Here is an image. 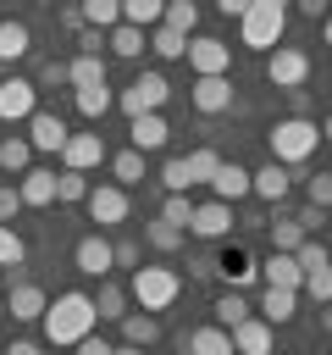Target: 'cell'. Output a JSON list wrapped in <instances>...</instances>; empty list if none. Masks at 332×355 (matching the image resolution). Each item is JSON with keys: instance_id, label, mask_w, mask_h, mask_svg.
<instances>
[{"instance_id": "f1b7e54d", "label": "cell", "mask_w": 332, "mask_h": 355, "mask_svg": "<svg viewBox=\"0 0 332 355\" xmlns=\"http://www.w3.org/2000/svg\"><path fill=\"white\" fill-rule=\"evenodd\" d=\"M89 300H94L100 322H122V316H127V288L111 283V277H100V294H89Z\"/></svg>"}, {"instance_id": "e7e4bbea", "label": "cell", "mask_w": 332, "mask_h": 355, "mask_svg": "<svg viewBox=\"0 0 332 355\" xmlns=\"http://www.w3.org/2000/svg\"><path fill=\"white\" fill-rule=\"evenodd\" d=\"M39 6H55V0H39Z\"/></svg>"}, {"instance_id": "9a60e30c", "label": "cell", "mask_w": 332, "mask_h": 355, "mask_svg": "<svg viewBox=\"0 0 332 355\" xmlns=\"http://www.w3.org/2000/svg\"><path fill=\"white\" fill-rule=\"evenodd\" d=\"M72 266L83 272V277H105L116 261H111V239L105 233H83L77 239V250H72Z\"/></svg>"}, {"instance_id": "f35d334b", "label": "cell", "mask_w": 332, "mask_h": 355, "mask_svg": "<svg viewBox=\"0 0 332 355\" xmlns=\"http://www.w3.org/2000/svg\"><path fill=\"white\" fill-rule=\"evenodd\" d=\"M160 22L194 39V28H199V6H194V0H166V17H160Z\"/></svg>"}, {"instance_id": "d6a6232c", "label": "cell", "mask_w": 332, "mask_h": 355, "mask_svg": "<svg viewBox=\"0 0 332 355\" xmlns=\"http://www.w3.org/2000/svg\"><path fill=\"white\" fill-rule=\"evenodd\" d=\"M28 166H33V144H28L22 133H11V139H0V172H17V178H22Z\"/></svg>"}, {"instance_id": "6da1fadb", "label": "cell", "mask_w": 332, "mask_h": 355, "mask_svg": "<svg viewBox=\"0 0 332 355\" xmlns=\"http://www.w3.org/2000/svg\"><path fill=\"white\" fill-rule=\"evenodd\" d=\"M44 338L61 349V344H77L83 333H94V322H100V311H94V300L83 294V288H66V294H55L50 305H44Z\"/></svg>"}, {"instance_id": "2e32d148", "label": "cell", "mask_w": 332, "mask_h": 355, "mask_svg": "<svg viewBox=\"0 0 332 355\" xmlns=\"http://www.w3.org/2000/svg\"><path fill=\"white\" fill-rule=\"evenodd\" d=\"M44 305H50V294H44L39 283H28V277H17V283L6 288V311H11V322H39Z\"/></svg>"}, {"instance_id": "db71d44e", "label": "cell", "mask_w": 332, "mask_h": 355, "mask_svg": "<svg viewBox=\"0 0 332 355\" xmlns=\"http://www.w3.org/2000/svg\"><path fill=\"white\" fill-rule=\"evenodd\" d=\"M6 355H44V349H39V344H33V338H17V344H11V349H6Z\"/></svg>"}, {"instance_id": "d4e9b609", "label": "cell", "mask_w": 332, "mask_h": 355, "mask_svg": "<svg viewBox=\"0 0 332 355\" xmlns=\"http://www.w3.org/2000/svg\"><path fill=\"white\" fill-rule=\"evenodd\" d=\"M144 44H149V33H144V28H133V22H116V28L105 33V50H111V55H122V61H138V55H144Z\"/></svg>"}, {"instance_id": "836d02e7", "label": "cell", "mask_w": 332, "mask_h": 355, "mask_svg": "<svg viewBox=\"0 0 332 355\" xmlns=\"http://www.w3.org/2000/svg\"><path fill=\"white\" fill-rule=\"evenodd\" d=\"M77 11H83V28H100V33H111L122 22V0H83Z\"/></svg>"}, {"instance_id": "be15d7a7", "label": "cell", "mask_w": 332, "mask_h": 355, "mask_svg": "<svg viewBox=\"0 0 332 355\" xmlns=\"http://www.w3.org/2000/svg\"><path fill=\"white\" fill-rule=\"evenodd\" d=\"M0 316H6V294H0Z\"/></svg>"}, {"instance_id": "9c48e42d", "label": "cell", "mask_w": 332, "mask_h": 355, "mask_svg": "<svg viewBox=\"0 0 332 355\" xmlns=\"http://www.w3.org/2000/svg\"><path fill=\"white\" fill-rule=\"evenodd\" d=\"M39 111L33 78H0V122H28Z\"/></svg>"}, {"instance_id": "603a6c76", "label": "cell", "mask_w": 332, "mask_h": 355, "mask_svg": "<svg viewBox=\"0 0 332 355\" xmlns=\"http://www.w3.org/2000/svg\"><path fill=\"white\" fill-rule=\"evenodd\" d=\"M17 194H22V205H55V172L50 166H28L17 178Z\"/></svg>"}, {"instance_id": "8992f818", "label": "cell", "mask_w": 332, "mask_h": 355, "mask_svg": "<svg viewBox=\"0 0 332 355\" xmlns=\"http://www.w3.org/2000/svg\"><path fill=\"white\" fill-rule=\"evenodd\" d=\"M266 78H271L277 89H304L310 55H304L299 44H277V50H266Z\"/></svg>"}, {"instance_id": "e0dca14e", "label": "cell", "mask_w": 332, "mask_h": 355, "mask_svg": "<svg viewBox=\"0 0 332 355\" xmlns=\"http://www.w3.org/2000/svg\"><path fill=\"white\" fill-rule=\"evenodd\" d=\"M66 133H72V128H66L55 111H33V116H28V144H33V150H44V155H61Z\"/></svg>"}, {"instance_id": "f907efd6", "label": "cell", "mask_w": 332, "mask_h": 355, "mask_svg": "<svg viewBox=\"0 0 332 355\" xmlns=\"http://www.w3.org/2000/svg\"><path fill=\"white\" fill-rule=\"evenodd\" d=\"M22 211V194H17V183H0V222H11Z\"/></svg>"}, {"instance_id": "e575fe53", "label": "cell", "mask_w": 332, "mask_h": 355, "mask_svg": "<svg viewBox=\"0 0 332 355\" xmlns=\"http://www.w3.org/2000/svg\"><path fill=\"white\" fill-rule=\"evenodd\" d=\"M105 161H111V178H116L122 189H127V183H144V155H138L133 144L116 150V155H105Z\"/></svg>"}, {"instance_id": "d6986e66", "label": "cell", "mask_w": 332, "mask_h": 355, "mask_svg": "<svg viewBox=\"0 0 332 355\" xmlns=\"http://www.w3.org/2000/svg\"><path fill=\"white\" fill-rule=\"evenodd\" d=\"M216 277H221L227 288H243V283H255V277H260V266H255V255H249V250H238V244H232V250H221Z\"/></svg>"}, {"instance_id": "ac0fdd59", "label": "cell", "mask_w": 332, "mask_h": 355, "mask_svg": "<svg viewBox=\"0 0 332 355\" xmlns=\"http://www.w3.org/2000/svg\"><path fill=\"white\" fill-rule=\"evenodd\" d=\"M127 139H133V150H138V155H149V150H166L172 128H166V116H160V111H144V116H133Z\"/></svg>"}, {"instance_id": "52a82bcc", "label": "cell", "mask_w": 332, "mask_h": 355, "mask_svg": "<svg viewBox=\"0 0 332 355\" xmlns=\"http://www.w3.org/2000/svg\"><path fill=\"white\" fill-rule=\"evenodd\" d=\"M188 67H194V78H221L232 67V44L210 39V33H194L188 39Z\"/></svg>"}, {"instance_id": "bcb514c9", "label": "cell", "mask_w": 332, "mask_h": 355, "mask_svg": "<svg viewBox=\"0 0 332 355\" xmlns=\"http://www.w3.org/2000/svg\"><path fill=\"white\" fill-rule=\"evenodd\" d=\"M33 89H72V83H66V61H44L39 78H33Z\"/></svg>"}, {"instance_id": "ab89813d", "label": "cell", "mask_w": 332, "mask_h": 355, "mask_svg": "<svg viewBox=\"0 0 332 355\" xmlns=\"http://www.w3.org/2000/svg\"><path fill=\"white\" fill-rule=\"evenodd\" d=\"M315 305H332V261H321V266H310L304 272V283H299Z\"/></svg>"}, {"instance_id": "4dcf8cb0", "label": "cell", "mask_w": 332, "mask_h": 355, "mask_svg": "<svg viewBox=\"0 0 332 355\" xmlns=\"http://www.w3.org/2000/svg\"><path fill=\"white\" fill-rule=\"evenodd\" d=\"M149 50H155L160 61H177V55H188V33H177V28L155 22V28H149Z\"/></svg>"}, {"instance_id": "8fae6325", "label": "cell", "mask_w": 332, "mask_h": 355, "mask_svg": "<svg viewBox=\"0 0 332 355\" xmlns=\"http://www.w3.org/2000/svg\"><path fill=\"white\" fill-rule=\"evenodd\" d=\"M188 233H194V239H205V244L227 239V233H232V205H227V200H205V205H194Z\"/></svg>"}, {"instance_id": "94428289", "label": "cell", "mask_w": 332, "mask_h": 355, "mask_svg": "<svg viewBox=\"0 0 332 355\" xmlns=\"http://www.w3.org/2000/svg\"><path fill=\"white\" fill-rule=\"evenodd\" d=\"M321 139H326V144H332V116H326V122H321Z\"/></svg>"}, {"instance_id": "b9f144b4", "label": "cell", "mask_w": 332, "mask_h": 355, "mask_svg": "<svg viewBox=\"0 0 332 355\" xmlns=\"http://www.w3.org/2000/svg\"><path fill=\"white\" fill-rule=\"evenodd\" d=\"M304 239H310V233H304L293 216H277V222H271V250H288V255H293Z\"/></svg>"}, {"instance_id": "f546056e", "label": "cell", "mask_w": 332, "mask_h": 355, "mask_svg": "<svg viewBox=\"0 0 332 355\" xmlns=\"http://www.w3.org/2000/svg\"><path fill=\"white\" fill-rule=\"evenodd\" d=\"M210 311H216V327H238V322H243V316H255V305H249V300H243V294H238V288H221V294H216V305H210Z\"/></svg>"}, {"instance_id": "6125c7cd", "label": "cell", "mask_w": 332, "mask_h": 355, "mask_svg": "<svg viewBox=\"0 0 332 355\" xmlns=\"http://www.w3.org/2000/svg\"><path fill=\"white\" fill-rule=\"evenodd\" d=\"M321 39H326V44H332V17H326V22H321Z\"/></svg>"}, {"instance_id": "4fadbf2b", "label": "cell", "mask_w": 332, "mask_h": 355, "mask_svg": "<svg viewBox=\"0 0 332 355\" xmlns=\"http://www.w3.org/2000/svg\"><path fill=\"white\" fill-rule=\"evenodd\" d=\"M288 189H293V172H288L282 161H266L260 172H249V194H255L260 205H282Z\"/></svg>"}, {"instance_id": "11a10c76", "label": "cell", "mask_w": 332, "mask_h": 355, "mask_svg": "<svg viewBox=\"0 0 332 355\" xmlns=\"http://www.w3.org/2000/svg\"><path fill=\"white\" fill-rule=\"evenodd\" d=\"M216 6H221V11H227V17H243V11H249V6H255V0H216Z\"/></svg>"}, {"instance_id": "60d3db41", "label": "cell", "mask_w": 332, "mask_h": 355, "mask_svg": "<svg viewBox=\"0 0 332 355\" xmlns=\"http://www.w3.org/2000/svg\"><path fill=\"white\" fill-rule=\"evenodd\" d=\"M183 161H188V189H194V183H210V178H216V166H221V155H216V150H188Z\"/></svg>"}, {"instance_id": "484cf974", "label": "cell", "mask_w": 332, "mask_h": 355, "mask_svg": "<svg viewBox=\"0 0 332 355\" xmlns=\"http://www.w3.org/2000/svg\"><path fill=\"white\" fill-rule=\"evenodd\" d=\"M155 338H160V316H155V311H127V316H122V344L149 349Z\"/></svg>"}, {"instance_id": "4316f807", "label": "cell", "mask_w": 332, "mask_h": 355, "mask_svg": "<svg viewBox=\"0 0 332 355\" xmlns=\"http://www.w3.org/2000/svg\"><path fill=\"white\" fill-rule=\"evenodd\" d=\"M33 50V33H28V22H0V67H11V61H22Z\"/></svg>"}, {"instance_id": "1f68e13d", "label": "cell", "mask_w": 332, "mask_h": 355, "mask_svg": "<svg viewBox=\"0 0 332 355\" xmlns=\"http://www.w3.org/2000/svg\"><path fill=\"white\" fill-rule=\"evenodd\" d=\"M66 83H72V89L105 83V55H72V61H66Z\"/></svg>"}, {"instance_id": "c3c4849f", "label": "cell", "mask_w": 332, "mask_h": 355, "mask_svg": "<svg viewBox=\"0 0 332 355\" xmlns=\"http://www.w3.org/2000/svg\"><path fill=\"white\" fill-rule=\"evenodd\" d=\"M111 261H116V266H127V272H133V266H144V250H138V244H133V239H116V244H111Z\"/></svg>"}, {"instance_id": "7dc6e473", "label": "cell", "mask_w": 332, "mask_h": 355, "mask_svg": "<svg viewBox=\"0 0 332 355\" xmlns=\"http://www.w3.org/2000/svg\"><path fill=\"white\" fill-rule=\"evenodd\" d=\"M304 200H310V205H321V211H326V205H332V172H315V178H310V183H304Z\"/></svg>"}, {"instance_id": "680465c9", "label": "cell", "mask_w": 332, "mask_h": 355, "mask_svg": "<svg viewBox=\"0 0 332 355\" xmlns=\"http://www.w3.org/2000/svg\"><path fill=\"white\" fill-rule=\"evenodd\" d=\"M116 355H144V349L138 344H116Z\"/></svg>"}, {"instance_id": "cb8c5ba5", "label": "cell", "mask_w": 332, "mask_h": 355, "mask_svg": "<svg viewBox=\"0 0 332 355\" xmlns=\"http://www.w3.org/2000/svg\"><path fill=\"white\" fill-rule=\"evenodd\" d=\"M183 355H232V333L227 327H194V333H183Z\"/></svg>"}, {"instance_id": "ee69618b", "label": "cell", "mask_w": 332, "mask_h": 355, "mask_svg": "<svg viewBox=\"0 0 332 355\" xmlns=\"http://www.w3.org/2000/svg\"><path fill=\"white\" fill-rule=\"evenodd\" d=\"M188 216H194V200H188V194H166V200H160V222H172V227L188 233Z\"/></svg>"}, {"instance_id": "74e56055", "label": "cell", "mask_w": 332, "mask_h": 355, "mask_svg": "<svg viewBox=\"0 0 332 355\" xmlns=\"http://www.w3.org/2000/svg\"><path fill=\"white\" fill-rule=\"evenodd\" d=\"M166 17V0H122V22H133V28H155Z\"/></svg>"}, {"instance_id": "6f0895ef", "label": "cell", "mask_w": 332, "mask_h": 355, "mask_svg": "<svg viewBox=\"0 0 332 355\" xmlns=\"http://www.w3.org/2000/svg\"><path fill=\"white\" fill-rule=\"evenodd\" d=\"M321 327H326V333H332V305H321Z\"/></svg>"}, {"instance_id": "f5cc1de1", "label": "cell", "mask_w": 332, "mask_h": 355, "mask_svg": "<svg viewBox=\"0 0 332 355\" xmlns=\"http://www.w3.org/2000/svg\"><path fill=\"white\" fill-rule=\"evenodd\" d=\"M293 222H299V227H304V233H315V227H321V205H304V211H299V216H293Z\"/></svg>"}, {"instance_id": "91938a15", "label": "cell", "mask_w": 332, "mask_h": 355, "mask_svg": "<svg viewBox=\"0 0 332 355\" xmlns=\"http://www.w3.org/2000/svg\"><path fill=\"white\" fill-rule=\"evenodd\" d=\"M260 6H271V11H288V6H293V0H260Z\"/></svg>"}, {"instance_id": "44dd1931", "label": "cell", "mask_w": 332, "mask_h": 355, "mask_svg": "<svg viewBox=\"0 0 332 355\" xmlns=\"http://www.w3.org/2000/svg\"><path fill=\"white\" fill-rule=\"evenodd\" d=\"M255 316H266L271 327H282V322H293V316H299V288H271V283H266V294H260V305H255Z\"/></svg>"}, {"instance_id": "30bf717a", "label": "cell", "mask_w": 332, "mask_h": 355, "mask_svg": "<svg viewBox=\"0 0 332 355\" xmlns=\"http://www.w3.org/2000/svg\"><path fill=\"white\" fill-rule=\"evenodd\" d=\"M105 139L100 133H66V144H61V166H72V172H94V166H105Z\"/></svg>"}, {"instance_id": "3957f363", "label": "cell", "mask_w": 332, "mask_h": 355, "mask_svg": "<svg viewBox=\"0 0 332 355\" xmlns=\"http://www.w3.org/2000/svg\"><path fill=\"white\" fill-rule=\"evenodd\" d=\"M177 294H183V277L172 266H133L127 300H138V311H166Z\"/></svg>"}, {"instance_id": "d590c367", "label": "cell", "mask_w": 332, "mask_h": 355, "mask_svg": "<svg viewBox=\"0 0 332 355\" xmlns=\"http://www.w3.org/2000/svg\"><path fill=\"white\" fill-rule=\"evenodd\" d=\"M55 200H61V205H83V200H89V172L61 166V172H55Z\"/></svg>"}, {"instance_id": "5bb4252c", "label": "cell", "mask_w": 332, "mask_h": 355, "mask_svg": "<svg viewBox=\"0 0 332 355\" xmlns=\"http://www.w3.org/2000/svg\"><path fill=\"white\" fill-rule=\"evenodd\" d=\"M188 100H194V111L221 116V111H232V78H227V72H221V78H194Z\"/></svg>"}, {"instance_id": "ba28073f", "label": "cell", "mask_w": 332, "mask_h": 355, "mask_svg": "<svg viewBox=\"0 0 332 355\" xmlns=\"http://www.w3.org/2000/svg\"><path fill=\"white\" fill-rule=\"evenodd\" d=\"M89 222H100V227H116V222H127V189L122 183H89Z\"/></svg>"}, {"instance_id": "7a4b0ae2", "label": "cell", "mask_w": 332, "mask_h": 355, "mask_svg": "<svg viewBox=\"0 0 332 355\" xmlns=\"http://www.w3.org/2000/svg\"><path fill=\"white\" fill-rule=\"evenodd\" d=\"M266 144H271V161L304 166V161L321 150V122H310V116H282V122H271Z\"/></svg>"}, {"instance_id": "277c9868", "label": "cell", "mask_w": 332, "mask_h": 355, "mask_svg": "<svg viewBox=\"0 0 332 355\" xmlns=\"http://www.w3.org/2000/svg\"><path fill=\"white\" fill-rule=\"evenodd\" d=\"M282 28H288V11H271V6H260V0L238 17V39H243L249 50H277V44H282Z\"/></svg>"}, {"instance_id": "03108f58", "label": "cell", "mask_w": 332, "mask_h": 355, "mask_svg": "<svg viewBox=\"0 0 332 355\" xmlns=\"http://www.w3.org/2000/svg\"><path fill=\"white\" fill-rule=\"evenodd\" d=\"M0 78H6V67H0Z\"/></svg>"}, {"instance_id": "681fc988", "label": "cell", "mask_w": 332, "mask_h": 355, "mask_svg": "<svg viewBox=\"0 0 332 355\" xmlns=\"http://www.w3.org/2000/svg\"><path fill=\"white\" fill-rule=\"evenodd\" d=\"M77 55H105V33L100 28H77Z\"/></svg>"}, {"instance_id": "7bdbcfd3", "label": "cell", "mask_w": 332, "mask_h": 355, "mask_svg": "<svg viewBox=\"0 0 332 355\" xmlns=\"http://www.w3.org/2000/svg\"><path fill=\"white\" fill-rule=\"evenodd\" d=\"M28 261V244H22V233L11 227V222H0V266H22Z\"/></svg>"}, {"instance_id": "5b68a950", "label": "cell", "mask_w": 332, "mask_h": 355, "mask_svg": "<svg viewBox=\"0 0 332 355\" xmlns=\"http://www.w3.org/2000/svg\"><path fill=\"white\" fill-rule=\"evenodd\" d=\"M166 94H172V83H166L160 72H138V78L116 94V105H122V111H127V122H133V116H144V111H160V105H166Z\"/></svg>"}, {"instance_id": "f6af8a7d", "label": "cell", "mask_w": 332, "mask_h": 355, "mask_svg": "<svg viewBox=\"0 0 332 355\" xmlns=\"http://www.w3.org/2000/svg\"><path fill=\"white\" fill-rule=\"evenodd\" d=\"M160 189H166V194H188V161H183V155H172V161L160 166Z\"/></svg>"}, {"instance_id": "ffe728a7", "label": "cell", "mask_w": 332, "mask_h": 355, "mask_svg": "<svg viewBox=\"0 0 332 355\" xmlns=\"http://www.w3.org/2000/svg\"><path fill=\"white\" fill-rule=\"evenodd\" d=\"M260 277H266L271 288H299V283H304V266H299V255H288V250H271V255L260 261Z\"/></svg>"}, {"instance_id": "7c38bea8", "label": "cell", "mask_w": 332, "mask_h": 355, "mask_svg": "<svg viewBox=\"0 0 332 355\" xmlns=\"http://www.w3.org/2000/svg\"><path fill=\"white\" fill-rule=\"evenodd\" d=\"M232 333V355H271L277 349V327L266 322V316H243L238 327H227Z\"/></svg>"}, {"instance_id": "816d5d0a", "label": "cell", "mask_w": 332, "mask_h": 355, "mask_svg": "<svg viewBox=\"0 0 332 355\" xmlns=\"http://www.w3.org/2000/svg\"><path fill=\"white\" fill-rule=\"evenodd\" d=\"M72 349H77V355H116V344H111V338H94V333H83Z\"/></svg>"}, {"instance_id": "83f0119b", "label": "cell", "mask_w": 332, "mask_h": 355, "mask_svg": "<svg viewBox=\"0 0 332 355\" xmlns=\"http://www.w3.org/2000/svg\"><path fill=\"white\" fill-rule=\"evenodd\" d=\"M72 105H77V116H89V122H100L111 105H116V94L105 89V83H89V89H72Z\"/></svg>"}, {"instance_id": "9f6ffc18", "label": "cell", "mask_w": 332, "mask_h": 355, "mask_svg": "<svg viewBox=\"0 0 332 355\" xmlns=\"http://www.w3.org/2000/svg\"><path fill=\"white\" fill-rule=\"evenodd\" d=\"M293 6H299L304 17H321V11H326V0H293Z\"/></svg>"}, {"instance_id": "7402d4cb", "label": "cell", "mask_w": 332, "mask_h": 355, "mask_svg": "<svg viewBox=\"0 0 332 355\" xmlns=\"http://www.w3.org/2000/svg\"><path fill=\"white\" fill-rule=\"evenodd\" d=\"M210 189H216V200H227V205L249 200V166H238V161H221V166H216V178H210Z\"/></svg>"}, {"instance_id": "8d00e7d4", "label": "cell", "mask_w": 332, "mask_h": 355, "mask_svg": "<svg viewBox=\"0 0 332 355\" xmlns=\"http://www.w3.org/2000/svg\"><path fill=\"white\" fill-rule=\"evenodd\" d=\"M183 239H188V233H183V227H172V222H160V216H155V222H144V244H149V250H160V255H172Z\"/></svg>"}]
</instances>
